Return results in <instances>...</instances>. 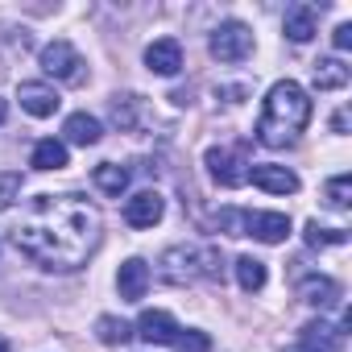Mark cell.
Listing matches in <instances>:
<instances>
[{"label":"cell","mask_w":352,"mask_h":352,"mask_svg":"<svg viewBox=\"0 0 352 352\" xmlns=\"http://www.w3.org/2000/svg\"><path fill=\"white\" fill-rule=\"evenodd\" d=\"M100 232H104L100 208L87 195L67 191V195H38L21 216V224L13 228V245L34 265L67 274L96 253Z\"/></svg>","instance_id":"6da1fadb"},{"label":"cell","mask_w":352,"mask_h":352,"mask_svg":"<svg viewBox=\"0 0 352 352\" xmlns=\"http://www.w3.org/2000/svg\"><path fill=\"white\" fill-rule=\"evenodd\" d=\"M311 120V96L302 83L294 79H282L270 87L265 104H261V120H257V141L270 145V149H282V145H294L298 133L307 129Z\"/></svg>","instance_id":"7a4b0ae2"},{"label":"cell","mask_w":352,"mask_h":352,"mask_svg":"<svg viewBox=\"0 0 352 352\" xmlns=\"http://www.w3.org/2000/svg\"><path fill=\"white\" fill-rule=\"evenodd\" d=\"M157 278L170 286H187V282H220L224 278V253L216 245H170L157 257Z\"/></svg>","instance_id":"3957f363"},{"label":"cell","mask_w":352,"mask_h":352,"mask_svg":"<svg viewBox=\"0 0 352 352\" xmlns=\"http://www.w3.org/2000/svg\"><path fill=\"white\" fill-rule=\"evenodd\" d=\"M208 50L216 63H245L253 54V30L245 21H220L208 38Z\"/></svg>","instance_id":"277c9868"},{"label":"cell","mask_w":352,"mask_h":352,"mask_svg":"<svg viewBox=\"0 0 352 352\" xmlns=\"http://www.w3.org/2000/svg\"><path fill=\"white\" fill-rule=\"evenodd\" d=\"M204 166H208V174L220 183V187H245L249 183V157H245V149H224V145H212L208 153H204Z\"/></svg>","instance_id":"5b68a950"},{"label":"cell","mask_w":352,"mask_h":352,"mask_svg":"<svg viewBox=\"0 0 352 352\" xmlns=\"http://www.w3.org/2000/svg\"><path fill=\"white\" fill-rule=\"evenodd\" d=\"M38 67H42L50 79H63V83H83V58H79V50H75L71 42H63V38H54V42H46V46H42Z\"/></svg>","instance_id":"8992f818"},{"label":"cell","mask_w":352,"mask_h":352,"mask_svg":"<svg viewBox=\"0 0 352 352\" xmlns=\"http://www.w3.org/2000/svg\"><path fill=\"white\" fill-rule=\"evenodd\" d=\"M249 179L253 187L270 191V195H294L298 191V174L290 166H278V162H261V166H249Z\"/></svg>","instance_id":"52a82bcc"},{"label":"cell","mask_w":352,"mask_h":352,"mask_svg":"<svg viewBox=\"0 0 352 352\" xmlns=\"http://www.w3.org/2000/svg\"><path fill=\"white\" fill-rule=\"evenodd\" d=\"M166 216V199L157 191H137L133 199H124V224L129 228H153Z\"/></svg>","instance_id":"ba28073f"},{"label":"cell","mask_w":352,"mask_h":352,"mask_svg":"<svg viewBox=\"0 0 352 352\" xmlns=\"http://www.w3.org/2000/svg\"><path fill=\"white\" fill-rule=\"evenodd\" d=\"M245 236H257L261 245H282L290 236V216L286 212H249Z\"/></svg>","instance_id":"9c48e42d"},{"label":"cell","mask_w":352,"mask_h":352,"mask_svg":"<svg viewBox=\"0 0 352 352\" xmlns=\"http://www.w3.org/2000/svg\"><path fill=\"white\" fill-rule=\"evenodd\" d=\"M145 67H149L153 75H162V79H174V75L183 71V46L174 42V38L149 42V46H145Z\"/></svg>","instance_id":"30bf717a"},{"label":"cell","mask_w":352,"mask_h":352,"mask_svg":"<svg viewBox=\"0 0 352 352\" xmlns=\"http://www.w3.org/2000/svg\"><path fill=\"white\" fill-rule=\"evenodd\" d=\"M315 30H319V9H315V5L298 0V5H290V9H286V17H282V34H286L294 46L311 42V38H315Z\"/></svg>","instance_id":"8fae6325"},{"label":"cell","mask_w":352,"mask_h":352,"mask_svg":"<svg viewBox=\"0 0 352 352\" xmlns=\"http://www.w3.org/2000/svg\"><path fill=\"white\" fill-rule=\"evenodd\" d=\"M17 100H21V108L30 112V116H38V120H46V116H54L58 112V91L50 87V83H38V79H30V83H21L17 87Z\"/></svg>","instance_id":"7c38bea8"},{"label":"cell","mask_w":352,"mask_h":352,"mask_svg":"<svg viewBox=\"0 0 352 352\" xmlns=\"http://www.w3.org/2000/svg\"><path fill=\"white\" fill-rule=\"evenodd\" d=\"M298 298H302L307 307L327 311V307L340 302V282L327 278V274H307V278H298Z\"/></svg>","instance_id":"4fadbf2b"},{"label":"cell","mask_w":352,"mask_h":352,"mask_svg":"<svg viewBox=\"0 0 352 352\" xmlns=\"http://www.w3.org/2000/svg\"><path fill=\"white\" fill-rule=\"evenodd\" d=\"M133 331H137L145 344H174V336H179L183 327L174 323L170 311H141V319H137Z\"/></svg>","instance_id":"5bb4252c"},{"label":"cell","mask_w":352,"mask_h":352,"mask_svg":"<svg viewBox=\"0 0 352 352\" xmlns=\"http://www.w3.org/2000/svg\"><path fill=\"white\" fill-rule=\"evenodd\" d=\"M116 290H120L124 302H141L145 290H149V265H145L141 257H129V261L116 270Z\"/></svg>","instance_id":"9a60e30c"},{"label":"cell","mask_w":352,"mask_h":352,"mask_svg":"<svg viewBox=\"0 0 352 352\" xmlns=\"http://www.w3.org/2000/svg\"><path fill=\"white\" fill-rule=\"evenodd\" d=\"M63 133H67V141L71 145H100V137H104V124L91 116V112H71L67 116V124H63Z\"/></svg>","instance_id":"2e32d148"},{"label":"cell","mask_w":352,"mask_h":352,"mask_svg":"<svg viewBox=\"0 0 352 352\" xmlns=\"http://www.w3.org/2000/svg\"><path fill=\"white\" fill-rule=\"evenodd\" d=\"M67 162H71V153H67V141H58V137H42L30 153L34 170H63Z\"/></svg>","instance_id":"e0dca14e"},{"label":"cell","mask_w":352,"mask_h":352,"mask_svg":"<svg viewBox=\"0 0 352 352\" xmlns=\"http://www.w3.org/2000/svg\"><path fill=\"white\" fill-rule=\"evenodd\" d=\"M91 183H96L104 195L120 199V195H124V187H129V166H120V162H100V166L91 170Z\"/></svg>","instance_id":"ac0fdd59"},{"label":"cell","mask_w":352,"mask_h":352,"mask_svg":"<svg viewBox=\"0 0 352 352\" xmlns=\"http://www.w3.org/2000/svg\"><path fill=\"white\" fill-rule=\"evenodd\" d=\"M348 67H344V58H319L315 63V87L319 91H340L344 83H348Z\"/></svg>","instance_id":"d6986e66"},{"label":"cell","mask_w":352,"mask_h":352,"mask_svg":"<svg viewBox=\"0 0 352 352\" xmlns=\"http://www.w3.org/2000/svg\"><path fill=\"white\" fill-rule=\"evenodd\" d=\"M236 282H241V290H261L265 286V278H270V270H265V261L261 257H253V253H245V257H236Z\"/></svg>","instance_id":"ffe728a7"},{"label":"cell","mask_w":352,"mask_h":352,"mask_svg":"<svg viewBox=\"0 0 352 352\" xmlns=\"http://www.w3.org/2000/svg\"><path fill=\"white\" fill-rule=\"evenodd\" d=\"M96 340L108 344V348H116V344H129L133 340V327L124 319H116V315H100L96 319Z\"/></svg>","instance_id":"44dd1931"},{"label":"cell","mask_w":352,"mask_h":352,"mask_svg":"<svg viewBox=\"0 0 352 352\" xmlns=\"http://www.w3.org/2000/svg\"><path fill=\"white\" fill-rule=\"evenodd\" d=\"M137 108H141L137 96H112L108 116H112V124H116L120 133H133V129H137Z\"/></svg>","instance_id":"7402d4cb"},{"label":"cell","mask_w":352,"mask_h":352,"mask_svg":"<svg viewBox=\"0 0 352 352\" xmlns=\"http://www.w3.org/2000/svg\"><path fill=\"white\" fill-rule=\"evenodd\" d=\"M323 199H327V208L344 212V208L352 204V174H336V179L323 187Z\"/></svg>","instance_id":"603a6c76"},{"label":"cell","mask_w":352,"mask_h":352,"mask_svg":"<svg viewBox=\"0 0 352 352\" xmlns=\"http://www.w3.org/2000/svg\"><path fill=\"white\" fill-rule=\"evenodd\" d=\"M302 236H307V245H311V249H331V245H344V241H348V232H344V228H319L315 220L307 224V232H302Z\"/></svg>","instance_id":"cb8c5ba5"},{"label":"cell","mask_w":352,"mask_h":352,"mask_svg":"<svg viewBox=\"0 0 352 352\" xmlns=\"http://www.w3.org/2000/svg\"><path fill=\"white\" fill-rule=\"evenodd\" d=\"M21 199V174L17 170H0V212H9Z\"/></svg>","instance_id":"d4e9b609"},{"label":"cell","mask_w":352,"mask_h":352,"mask_svg":"<svg viewBox=\"0 0 352 352\" xmlns=\"http://www.w3.org/2000/svg\"><path fill=\"white\" fill-rule=\"evenodd\" d=\"M174 352H212V340H208V331L187 327V331L174 336Z\"/></svg>","instance_id":"484cf974"},{"label":"cell","mask_w":352,"mask_h":352,"mask_svg":"<svg viewBox=\"0 0 352 352\" xmlns=\"http://www.w3.org/2000/svg\"><path fill=\"white\" fill-rule=\"evenodd\" d=\"M245 220H249V212H236V208H224V212L216 216V224H220L228 236H245Z\"/></svg>","instance_id":"4316f807"},{"label":"cell","mask_w":352,"mask_h":352,"mask_svg":"<svg viewBox=\"0 0 352 352\" xmlns=\"http://www.w3.org/2000/svg\"><path fill=\"white\" fill-rule=\"evenodd\" d=\"M331 42H336V50H348V46H352V25H348V21H340V25H336V34H331Z\"/></svg>","instance_id":"83f0119b"},{"label":"cell","mask_w":352,"mask_h":352,"mask_svg":"<svg viewBox=\"0 0 352 352\" xmlns=\"http://www.w3.org/2000/svg\"><path fill=\"white\" fill-rule=\"evenodd\" d=\"M286 352H323V348H319V344H315L311 336H298V340H294V344H290Z\"/></svg>","instance_id":"f1b7e54d"},{"label":"cell","mask_w":352,"mask_h":352,"mask_svg":"<svg viewBox=\"0 0 352 352\" xmlns=\"http://www.w3.org/2000/svg\"><path fill=\"white\" fill-rule=\"evenodd\" d=\"M331 133H340V137L348 133V108H340V112L331 116Z\"/></svg>","instance_id":"f546056e"},{"label":"cell","mask_w":352,"mask_h":352,"mask_svg":"<svg viewBox=\"0 0 352 352\" xmlns=\"http://www.w3.org/2000/svg\"><path fill=\"white\" fill-rule=\"evenodd\" d=\"M5 116H9V104H5V100H0V124H5Z\"/></svg>","instance_id":"4dcf8cb0"},{"label":"cell","mask_w":352,"mask_h":352,"mask_svg":"<svg viewBox=\"0 0 352 352\" xmlns=\"http://www.w3.org/2000/svg\"><path fill=\"white\" fill-rule=\"evenodd\" d=\"M0 352H9V340H5V336H0Z\"/></svg>","instance_id":"1f68e13d"}]
</instances>
